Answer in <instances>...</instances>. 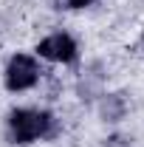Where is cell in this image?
<instances>
[{"label": "cell", "instance_id": "cell-1", "mask_svg": "<svg viewBox=\"0 0 144 147\" xmlns=\"http://www.w3.org/2000/svg\"><path fill=\"white\" fill-rule=\"evenodd\" d=\"M9 133L14 144H28L51 133V113L45 110H14L9 116Z\"/></svg>", "mask_w": 144, "mask_h": 147}, {"label": "cell", "instance_id": "cell-2", "mask_svg": "<svg viewBox=\"0 0 144 147\" xmlns=\"http://www.w3.org/2000/svg\"><path fill=\"white\" fill-rule=\"evenodd\" d=\"M40 76V68L37 62L28 54H17L9 59V68H6V88L9 91H26L31 88Z\"/></svg>", "mask_w": 144, "mask_h": 147}, {"label": "cell", "instance_id": "cell-3", "mask_svg": "<svg viewBox=\"0 0 144 147\" xmlns=\"http://www.w3.org/2000/svg\"><path fill=\"white\" fill-rule=\"evenodd\" d=\"M37 51H40V57L54 59V62H71V59H76V42L68 34H51L37 45Z\"/></svg>", "mask_w": 144, "mask_h": 147}, {"label": "cell", "instance_id": "cell-4", "mask_svg": "<svg viewBox=\"0 0 144 147\" xmlns=\"http://www.w3.org/2000/svg\"><path fill=\"white\" fill-rule=\"evenodd\" d=\"M54 3H57V9H82L93 0H54Z\"/></svg>", "mask_w": 144, "mask_h": 147}]
</instances>
